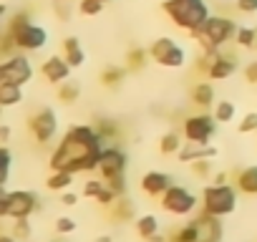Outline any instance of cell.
Masks as SVG:
<instances>
[{"instance_id": "1", "label": "cell", "mask_w": 257, "mask_h": 242, "mask_svg": "<svg viewBox=\"0 0 257 242\" xmlns=\"http://www.w3.org/2000/svg\"><path fill=\"white\" fill-rule=\"evenodd\" d=\"M103 152V139L96 132V127L81 124V127H71L61 144L53 149L51 154V169H63L71 174L78 172H93L98 169V159Z\"/></svg>"}, {"instance_id": "2", "label": "cell", "mask_w": 257, "mask_h": 242, "mask_svg": "<svg viewBox=\"0 0 257 242\" xmlns=\"http://www.w3.org/2000/svg\"><path fill=\"white\" fill-rule=\"evenodd\" d=\"M162 11L167 13V18L179 31H187L189 36H194L197 31H202V26L212 16L207 0H164Z\"/></svg>"}, {"instance_id": "3", "label": "cell", "mask_w": 257, "mask_h": 242, "mask_svg": "<svg viewBox=\"0 0 257 242\" xmlns=\"http://www.w3.org/2000/svg\"><path fill=\"white\" fill-rule=\"evenodd\" d=\"M8 36L13 38L16 48H18V51H26V53L41 51V48L48 43V31H46L43 26L33 23L26 11L16 13V16L8 21Z\"/></svg>"}, {"instance_id": "4", "label": "cell", "mask_w": 257, "mask_h": 242, "mask_svg": "<svg viewBox=\"0 0 257 242\" xmlns=\"http://www.w3.org/2000/svg\"><path fill=\"white\" fill-rule=\"evenodd\" d=\"M202 209L214 214V217H227L237 209V189L224 184H209L202 192Z\"/></svg>"}, {"instance_id": "5", "label": "cell", "mask_w": 257, "mask_h": 242, "mask_svg": "<svg viewBox=\"0 0 257 242\" xmlns=\"http://www.w3.org/2000/svg\"><path fill=\"white\" fill-rule=\"evenodd\" d=\"M237 23L229 18V16H209L207 23L202 26V31H197L192 38L202 41V43H209L214 48H224L229 41H234V33H237Z\"/></svg>"}, {"instance_id": "6", "label": "cell", "mask_w": 257, "mask_h": 242, "mask_svg": "<svg viewBox=\"0 0 257 242\" xmlns=\"http://www.w3.org/2000/svg\"><path fill=\"white\" fill-rule=\"evenodd\" d=\"M149 56H152L154 63H159V66H164V68H182V66L187 63L184 48H182L174 38H169V36L157 38V41L152 43V48H149Z\"/></svg>"}, {"instance_id": "7", "label": "cell", "mask_w": 257, "mask_h": 242, "mask_svg": "<svg viewBox=\"0 0 257 242\" xmlns=\"http://www.w3.org/2000/svg\"><path fill=\"white\" fill-rule=\"evenodd\" d=\"M197 197L187 189V187H182V184H172L164 194H162V207L169 212V214H177V217H187V214H192L194 209H197Z\"/></svg>"}, {"instance_id": "8", "label": "cell", "mask_w": 257, "mask_h": 242, "mask_svg": "<svg viewBox=\"0 0 257 242\" xmlns=\"http://www.w3.org/2000/svg\"><path fill=\"white\" fill-rule=\"evenodd\" d=\"M38 207H41V199H38L36 192H31V189H13V192H8L6 217H11V219H26Z\"/></svg>"}, {"instance_id": "9", "label": "cell", "mask_w": 257, "mask_h": 242, "mask_svg": "<svg viewBox=\"0 0 257 242\" xmlns=\"http://www.w3.org/2000/svg\"><path fill=\"white\" fill-rule=\"evenodd\" d=\"M28 129H31V134H33V139L38 142V144H48V142H53V137H56V132H58V116H56V111L53 108H38L31 118H28Z\"/></svg>"}, {"instance_id": "10", "label": "cell", "mask_w": 257, "mask_h": 242, "mask_svg": "<svg viewBox=\"0 0 257 242\" xmlns=\"http://www.w3.org/2000/svg\"><path fill=\"white\" fill-rule=\"evenodd\" d=\"M31 78H33V66H31L28 56L16 53V56H6L3 61H0V83L13 81V83L26 86Z\"/></svg>"}, {"instance_id": "11", "label": "cell", "mask_w": 257, "mask_h": 242, "mask_svg": "<svg viewBox=\"0 0 257 242\" xmlns=\"http://www.w3.org/2000/svg\"><path fill=\"white\" fill-rule=\"evenodd\" d=\"M214 127H217V118L209 116V113H197V116H187L184 118V139L187 142H197V144H209L212 134H214Z\"/></svg>"}, {"instance_id": "12", "label": "cell", "mask_w": 257, "mask_h": 242, "mask_svg": "<svg viewBox=\"0 0 257 242\" xmlns=\"http://www.w3.org/2000/svg\"><path fill=\"white\" fill-rule=\"evenodd\" d=\"M98 172H101L103 182L123 177L126 174V154L118 147H103L101 159H98Z\"/></svg>"}, {"instance_id": "13", "label": "cell", "mask_w": 257, "mask_h": 242, "mask_svg": "<svg viewBox=\"0 0 257 242\" xmlns=\"http://www.w3.org/2000/svg\"><path fill=\"white\" fill-rule=\"evenodd\" d=\"M192 222H194V227L199 232V242H219L222 239V222H219V217H214V214L202 209Z\"/></svg>"}, {"instance_id": "14", "label": "cell", "mask_w": 257, "mask_h": 242, "mask_svg": "<svg viewBox=\"0 0 257 242\" xmlns=\"http://www.w3.org/2000/svg\"><path fill=\"white\" fill-rule=\"evenodd\" d=\"M41 76H43L48 83H63V81H68V76H71V63H68L63 56H51V58L43 61Z\"/></svg>"}, {"instance_id": "15", "label": "cell", "mask_w": 257, "mask_h": 242, "mask_svg": "<svg viewBox=\"0 0 257 242\" xmlns=\"http://www.w3.org/2000/svg\"><path fill=\"white\" fill-rule=\"evenodd\" d=\"M169 187H172V177L164 174V172H147L142 177V189L149 197H162Z\"/></svg>"}, {"instance_id": "16", "label": "cell", "mask_w": 257, "mask_h": 242, "mask_svg": "<svg viewBox=\"0 0 257 242\" xmlns=\"http://www.w3.org/2000/svg\"><path fill=\"white\" fill-rule=\"evenodd\" d=\"M234 71H237V61H234L232 56H224V53L219 51V56L209 63L207 76H209L212 81H224V78L234 76Z\"/></svg>"}, {"instance_id": "17", "label": "cell", "mask_w": 257, "mask_h": 242, "mask_svg": "<svg viewBox=\"0 0 257 242\" xmlns=\"http://www.w3.org/2000/svg\"><path fill=\"white\" fill-rule=\"evenodd\" d=\"M217 157V149L209 147V144H197V142H187L182 149H179V159L182 162H197V159H214Z\"/></svg>"}, {"instance_id": "18", "label": "cell", "mask_w": 257, "mask_h": 242, "mask_svg": "<svg viewBox=\"0 0 257 242\" xmlns=\"http://www.w3.org/2000/svg\"><path fill=\"white\" fill-rule=\"evenodd\" d=\"M63 58L71 63V68H81V66H83L86 53H83V48H81V43H78L76 36L63 38Z\"/></svg>"}, {"instance_id": "19", "label": "cell", "mask_w": 257, "mask_h": 242, "mask_svg": "<svg viewBox=\"0 0 257 242\" xmlns=\"http://www.w3.org/2000/svg\"><path fill=\"white\" fill-rule=\"evenodd\" d=\"M234 187L244 194H257V167H244L234 174Z\"/></svg>"}, {"instance_id": "20", "label": "cell", "mask_w": 257, "mask_h": 242, "mask_svg": "<svg viewBox=\"0 0 257 242\" xmlns=\"http://www.w3.org/2000/svg\"><path fill=\"white\" fill-rule=\"evenodd\" d=\"M21 101H23V86L21 83H13V81L0 83V106L11 108V106H18Z\"/></svg>"}, {"instance_id": "21", "label": "cell", "mask_w": 257, "mask_h": 242, "mask_svg": "<svg viewBox=\"0 0 257 242\" xmlns=\"http://www.w3.org/2000/svg\"><path fill=\"white\" fill-rule=\"evenodd\" d=\"M192 103H197L202 108H209L214 103V88H212V83H204V81L197 83L192 88Z\"/></svg>"}, {"instance_id": "22", "label": "cell", "mask_w": 257, "mask_h": 242, "mask_svg": "<svg viewBox=\"0 0 257 242\" xmlns=\"http://www.w3.org/2000/svg\"><path fill=\"white\" fill-rule=\"evenodd\" d=\"M71 184H73V174L71 172H63V169H53L51 177L46 179V187L51 192H66Z\"/></svg>"}, {"instance_id": "23", "label": "cell", "mask_w": 257, "mask_h": 242, "mask_svg": "<svg viewBox=\"0 0 257 242\" xmlns=\"http://www.w3.org/2000/svg\"><path fill=\"white\" fill-rule=\"evenodd\" d=\"M254 43H257V28L239 26L234 33V46L237 48H254Z\"/></svg>"}, {"instance_id": "24", "label": "cell", "mask_w": 257, "mask_h": 242, "mask_svg": "<svg viewBox=\"0 0 257 242\" xmlns=\"http://www.w3.org/2000/svg\"><path fill=\"white\" fill-rule=\"evenodd\" d=\"M137 232H139V237L149 239L152 234L159 232V219H157L154 214H142V217L137 219Z\"/></svg>"}, {"instance_id": "25", "label": "cell", "mask_w": 257, "mask_h": 242, "mask_svg": "<svg viewBox=\"0 0 257 242\" xmlns=\"http://www.w3.org/2000/svg\"><path fill=\"white\" fill-rule=\"evenodd\" d=\"M167 242H199V232H197L194 222H187L184 227L174 229L172 237H167Z\"/></svg>"}, {"instance_id": "26", "label": "cell", "mask_w": 257, "mask_h": 242, "mask_svg": "<svg viewBox=\"0 0 257 242\" xmlns=\"http://www.w3.org/2000/svg\"><path fill=\"white\" fill-rule=\"evenodd\" d=\"M182 144H184V142H182V137H179L177 132H169V134H164V137H162V142H159V152H162V154H167V157H169V154H179Z\"/></svg>"}, {"instance_id": "27", "label": "cell", "mask_w": 257, "mask_h": 242, "mask_svg": "<svg viewBox=\"0 0 257 242\" xmlns=\"http://www.w3.org/2000/svg\"><path fill=\"white\" fill-rule=\"evenodd\" d=\"M147 58H152L149 51H144V48H132V51L126 53V68H128V71H139V68L147 66Z\"/></svg>"}, {"instance_id": "28", "label": "cell", "mask_w": 257, "mask_h": 242, "mask_svg": "<svg viewBox=\"0 0 257 242\" xmlns=\"http://www.w3.org/2000/svg\"><path fill=\"white\" fill-rule=\"evenodd\" d=\"M78 96H81V86L78 83H73V81L58 83V98L63 103H73V101H78Z\"/></svg>"}, {"instance_id": "29", "label": "cell", "mask_w": 257, "mask_h": 242, "mask_svg": "<svg viewBox=\"0 0 257 242\" xmlns=\"http://www.w3.org/2000/svg\"><path fill=\"white\" fill-rule=\"evenodd\" d=\"M123 76H126V68L108 66V68H103V71H101V83L111 88V86H118V83L123 81Z\"/></svg>"}, {"instance_id": "30", "label": "cell", "mask_w": 257, "mask_h": 242, "mask_svg": "<svg viewBox=\"0 0 257 242\" xmlns=\"http://www.w3.org/2000/svg\"><path fill=\"white\" fill-rule=\"evenodd\" d=\"M96 132L101 134L103 142H113L118 137V127H116V121H111V118H98L96 121Z\"/></svg>"}, {"instance_id": "31", "label": "cell", "mask_w": 257, "mask_h": 242, "mask_svg": "<svg viewBox=\"0 0 257 242\" xmlns=\"http://www.w3.org/2000/svg\"><path fill=\"white\" fill-rule=\"evenodd\" d=\"M11 167H13V154L6 144H0V184H6L11 177Z\"/></svg>"}, {"instance_id": "32", "label": "cell", "mask_w": 257, "mask_h": 242, "mask_svg": "<svg viewBox=\"0 0 257 242\" xmlns=\"http://www.w3.org/2000/svg\"><path fill=\"white\" fill-rule=\"evenodd\" d=\"M214 118L219 121V124H227V121L234 118V103L232 101H217L214 106Z\"/></svg>"}, {"instance_id": "33", "label": "cell", "mask_w": 257, "mask_h": 242, "mask_svg": "<svg viewBox=\"0 0 257 242\" xmlns=\"http://www.w3.org/2000/svg\"><path fill=\"white\" fill-rule=\"evenodd\" d=\"M113 217L121 222V219H132V214H134V204L132 202H128V199H123V197H118L113 204Z\"/></svg>"}, {"instance_id": "34", "label": "cell", "mask_w": 257, "mask_h": 242, "mask_svg": "<svg viewBox=\"0 0 257 242\" xmlns=\"http://www.w3.org/2000/svg\"><path fill=\"white\" fill-rule=\"evenodd\" d=\"M103 6H106L103 0H78V13L86 18H93L103 11Z\"/></svg>"}, {"instance_id": "35", "label": "cell", "mask_w": 257, "mask_h": 242, "mask_svg": "<svg viewBox=\"0 0 257 242\" xmlns=\"http://www.w3.org/2000/svg\"><path fill=\"white\" fill-rule=\"evenodd\" d=\"M31 232H33V229H31L28 217H26V219H16V222H13V232H11V234H13L18 242H21V239H28V237H31Z\"/></svg>"}, {"instance_id": "36", "label": "cell", "mask_w": 257, "mask_h": 242, "mask_svg": "<svg viewBox=\"0 0 257 242\" xmlns=\"http://www.w3.org/2000/svg\"><path fill=\"white\" fill-rule=\"evenodd\" d=\"M192 164V174L194 177H209V172H212V162L209 159H197V162H189Z\"/></svg>"}, {"instance_id": "37", "label": "cell", "mask_w": 257, "mask_h": 242, "mask_svg": "<svg viewBox=\"0 0 257 242\" xmlns=\"http://www.w3.org/2000/svg\"><path fill=\"white\" fill-rule=\"evenodd\" d=\"M106 187V182L103 179H88L86 184H83V197H91V199H96L98 197V192Z\"/></svg>"}, {"instance_id": "38", "label": "cell", "mask_w": 257, "mask_h": 242, "mask_svg": "<svg viewBox=\"0 0 257 242\" xmlns=\"http://www.w3.org/2000/svg\"><path fill=\"white\" fill-rule=\"evenodd\" d=\"M252 132H257V111L247 113V116L239 121V134H252Z\"/></svg>"}, {"instance_id": "39", "label": "cell", "mask_w": 257, "mask_h": 242, "mask_svg": "<svg viewBox=\"0 0 257 242\" xmlns=\"http://www.w3.org/2000/svg\"><path fill=\"white\" fill-rule=\"evenodd\" d=\"M76 219H71V217H58L56 219V232L58 234H71V232H76Z\"/></svg>"}, {"instance_id": "40", "label": "cell", "mask_w": 257, "mask_h": 242, "mask_svg": "<svg viewBox=\"0 0 257 242\" xmlns=\"http://www.w3.org/2000/svg\"><path fill=\"white\" fill-rule=\"evenodd\" d=\"M234 8L244 16H254L257 13V0H234Z\"/></svg>"}, {"instance_id": "41", "label": "cell", "mask_w": 257, "mask_h": 242, "mask_svg": "<svg viewBox=\"0 0 257 242\" xmlns=\"http://www.w3.org/2000/svg\"><path fill=\"white\" fill-rule=\"evenodd\" d=\"M96 202H98V204H103V207H111V204L116 202V192H111L108 187H103V189L98 192V197H96Z\"/></svg>"}, {"instance_id": "42", "label": "cell", "mask_w": 257, "mask_h": 242, "mask_svg": "<svg viewBox=\"0 0 257 242\" xmlns=\"http://www.w3.org/2000/svg\"><path fill=\"white\" fill-rule=\"evenodd\" d=\"M244 78H247L249 83H257V61H252V63L244 68Z\"/></svg>"}, {"instance_id": "43", "label": "cell", "mask_w": 257, "mask_h": 242, "mask_svg": "<svg viewBox=\"0 0 257 242\" xmlns=\"http://www.w3.org/2000/svg\"><path fill=\"white\" fill-rule=\"evenodd\" d=\"M78 202V194H73V192H63L61 194V204H66V207H73Z\"/></svg>"}, {"instance_id": "44", "label": "cell", "mask_w": 257, "mask_h": 242, "mask_svg": "<svg viewBox=\"0 0 257 242\" xmlns=\"http://www.w3.org/2000/svg\"><path fill=\"white\" fill-rule=\"evenodd\" d=\"M6 202H8V189L6 184H0V217H6Z\"/></svg>"}, {"instance_id": "45", "label": "cell", "mask_w": 257, "mask_h": 242, "mask_svg": "<svg viewBox=\"0 0 257 242\" xmlns=\"http://www.w3.org/2000/svg\"><path fill=\"white\" fill-rule=\"evenodd\" d=\"M11 134H13V132H11V127L0 124V142H8V139H11Z\"/></svg>"}, {"instance_id": "46", "label": "cell", "mask_w": 257, "mask_h": 242, "mask_svg": "<svg viewBox=\"0 0 257 242\" xmlns=\"http://www.w3.org/2000/svg\"><path fill=\"white\" fill-rule=\"evenodd\" d=\"M6 16H8V6H6V3H0V23L6 21Z\"/></svg>"}, {"instance_id": "47", "label": "cell", "mask_w": 257, "mask_h": 242, "mask_svg": "<svg viewBox=\"0 0 257 242\" xmlns=\"http://www.w3.org/2000/svg\"><path fill=\"white\" fill-rule=\"evenodd\" d=\"M149 242H167V237L157 232V234H152V237H149Z\"/></svg>"}, {"instance_id": "48", "label": "cell", "mask_w": 257, "mask_h": 242, "mask_svg": "<svg viewBox=\"0 0 257 242\" xmlns=\"http://www.w3.org/2000/svg\"><path fill=\"white\" fill-rule=\"evenodd\" d=\"M0 242H18L13 234H0Z\"/></svg>"}, {"instance_id": "49", "label": "cell", "mask_w": 257, "mask_h": 242, "mask_svg": "<svg viewBox=\"0 0 257 242\" xmlns=\"http://www.w3.org/2000/svg\"><path fill=\"white\" fill-rule=\"evenodd\" d=\"M93 242H113V239H111V237H108V234H101V237H96V239H93Z\"/></svg>"}, {"instance_id": "50", "label": "cell", "mask_w": 257, "mask_h": 242, "mask_svg": "<svg viewBox=\"0 0 257 242\" xmlns=\"http://www.w3.org/2000/svg\"><path fill=\"white\" fill-rule=\"evenodd\" d=\"M224 182H227V174H224V172H222V174H217V184H224Z\"/></svg>"}, {"instance_id": "51", "label": "cell", "mask_w": 257, "mask_h": 242, "mask_svg": "<svg viewBox=\"0 0 257 242\" xmlns=\"http://www.w3.org/2000/svg\"><path fill=\"white\" fill-rule=\"evenodd\" d=\"M0 116H3V106H0Z\"/></svg>"}, {"instance_id": "52", "label": "cell", "mask_w": 257, "mask_h": 242, "mask_svg": "<svg viewBox=\"0 0 257 242\" xmlns=\"http://www.w3.org/2000/svg\"><path fill=\"white\" fill-rule=\"evenodd\" d=\"M103 3H111V0H103Z\"/></svg>"}, {"instance_id": "53", "label": "cell", "mask_w": 257, "mask_h": 242, "mask_svg": "<svg viewBox=\"0 0 257 242\" xmlns=\"http://www.w3.org/2000/svg\"><path fill=\"white\" fill-rule=\"evenodd\" d=\"M254 48H257V43H254Z\"/></svg>"}]
</instances>
